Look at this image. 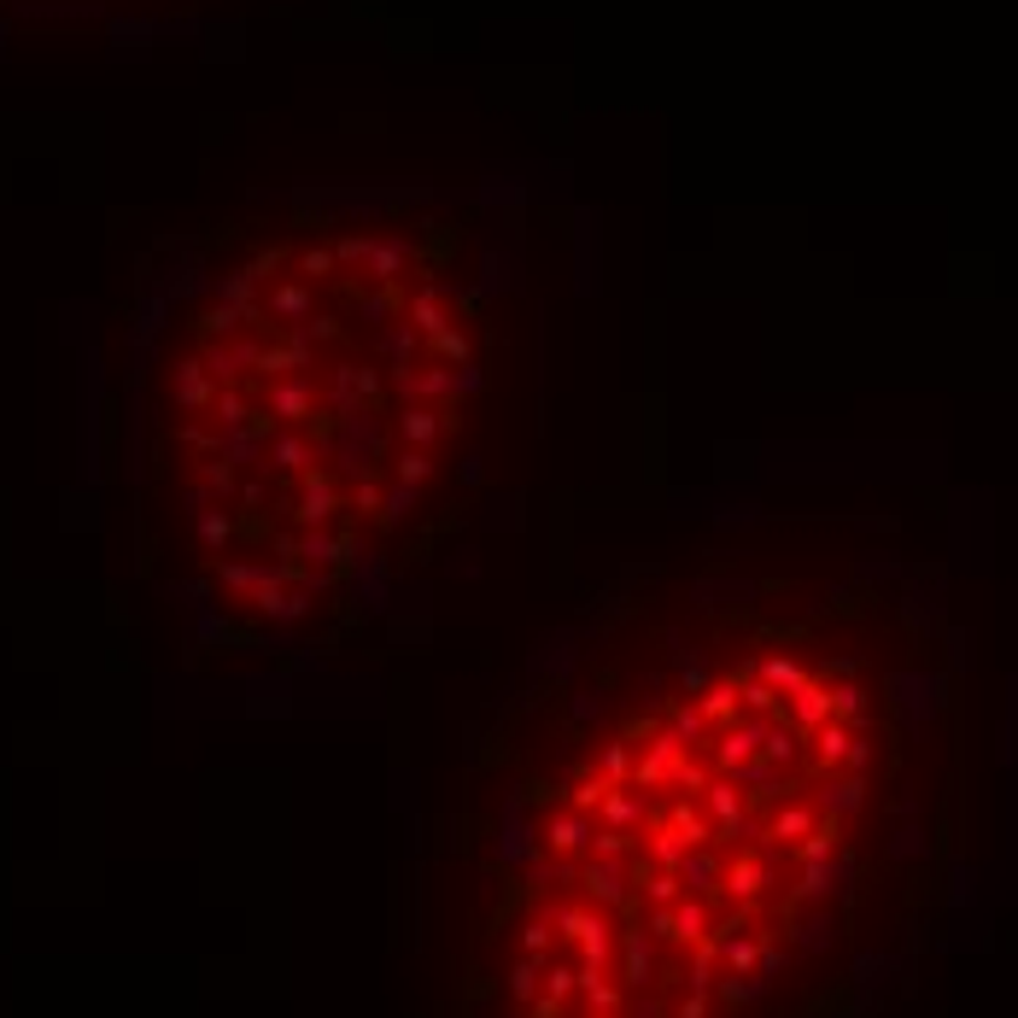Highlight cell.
<instances>
[{"label":"cell","mask_w":1018,"mask_h":1018,"mask_svg":"<svg viewBox=\"0 0 1018 1018\" xmlns=\"http://www.w3.org/2000/svg\"><path fill=\"white\" fill-rule=\"evenodd\" d=\"M492 369L469 228L299 199L217 228L135 369V492L171 592L235 644H322L463 522Z\"/></svg>","instance_id":"7a4b0ae2"},{"label":"cell","mask_w":1018,"mask_h":1018,"mask_svg":"<svg viewBox=\"0 0 1018 1018\" xmlns=\"http://www.w3.org/2000/svg\"><path fill=\"white\" fill-rule=\"evenodd\" d=\"M902 820L861 604L743 551L638 563L469 755L451 1018H814Z\"/></svg>","instance_id":"6da1fadb"}]
</instances>
